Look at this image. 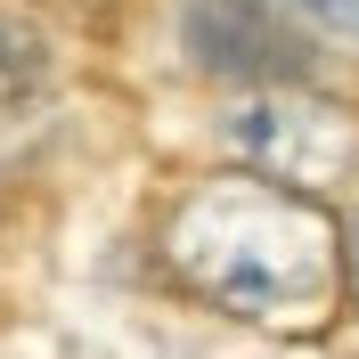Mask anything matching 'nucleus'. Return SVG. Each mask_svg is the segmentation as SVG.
Here are the masks:
<instances>
[{
  "mask_svg": "<svg viewBox=\"0 0 359 359\" xmlns=\"http://www.w3.org/2000/svg\"><path fill=\"white\" fill-rule=\"evenodd\" d=\"M180 49L196 74H221V82H294L311 74V41L286 25L278 0H188L180 8Z\"/></svg>",
  "mask_w": 359,
  "mask_h": 359,
  "instance_id": "nucleus-3",
  "label": "nucleus"
},
{
  "mask_svg": "<svg viewBox=\"0 0 359 359\" xmlns=\"http://www.w3.org/2000/svg\"><path fill=\"white\" fill-rule=\"evenodd\" d=\"M163 253L229 318H318L335 294V221L286 180H212L172 212Z\"/></svg>",
  "mask_w": 359,
  "mask_h": 359,
  "instance_id": "nucleus-1",
  "label": "nucleus"
},
{
  "mask_svg": "<svg viewBox=\"0 0 359 359\" xmlns=\"http://www.w3.org/2000/svg\"><path fill=\"white\" fill-rule=\"evenodd\" d=\"M41 74H49L41 33H33V25H17V17H0V107L33 98V90H41Z\"/></svg>",
  "mask_w": 359,
  "mask_h": 359,
  "instance_id": "nucleus-4",
  "label": "nucleus"
},
{
  "mask_svg": "<svg viewBox=\"0 0 359 359\" xmlns=\"http://www.w3.org/2000/svg\"><path fill=\"white\" fill-rule=\"evenodd\" d=\"M343 262H351V294H359V221H351V245H343Z\"/></svg>",
  "mask_w": 359,
  "mask_h": 359,
  "instance_id": "nucleus-6",
  "label": "nucleus"
},
{
  "mask_svg": "<svg viewBox=\"0 0 359 359\" xmlns=\"http://www.w3.org/2000/svg\"><path fill=\"white\" fill-rule=\"evenodd\" d=\"M221 147L237 163H253L262 180H286V188H327L359 163L351 114L311 98V90H278V82L221 114Z\"/></svg>",
  "mask_w": 359,
  "mask_h": 359,
  "instance_id": "nucleus-2",
  "label": "nucleus"
},
{
  "mask_svg": "<svg viewBox=\"0 0 359 359\" xmlns=\"http://www.w3.org/2000/svg\"><path fill=\"white\" fill-rule=\"evenodd\" d=\"M286 8H302L311 25H327V33H343V41H359V0H286Z\"/></svg>",
  "mask_w": 359,
  "mask_h": 359,
  "instance_id": "nucleus-5",
  "label": "nucleus"
}]
</instances>
